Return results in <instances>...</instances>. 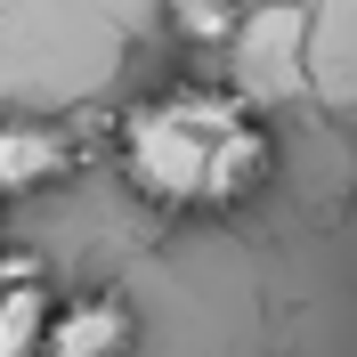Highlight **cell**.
<instances>
[{"mask_svg": "<svg viewBox=\"0 0 357 357\" xmlns=\"http://www.w3.org/2000/svg\"><path fill=\"white\" fill-rule=\"evenodd\" d=\"M130 349H138V309L106 284L66 292L57 317H49V341H41V357H130Z\"/></svg>", "mask_w": 357, "mask_h": 357, "instance_id": "2", "label": "cell"}, {"mask_svg": "<svg viewBox=\"0 0 357 357\" xmlns=\"http://www.w3.org/2000/svg\"><path fill=\"white\" fill-rule=\"evenodd\" d=\"M73 162H82L73 130H57V122H0V203L33 195V187H49V178H66Z\"/></svg>", "mask_w": 357, "mask_h": 357, "instance_id": "4", "label": "cell"}, {"mask_svg": "<svg viewBox=\"0 0 357 357\" xmlns=\"http://www.w3.org/2000/svg\"><path fill=\"white\" fill-rule=\"evenodd\" d=\"M49 317H57L49 268L33 252H0V357H41Z\"/></svg>", "mask_w": 357, "mask_h": 357, "instance_id": "3", "label": "cell"}, {"mask_svg": "<svg viewBox=\"0 0 357 357\" xmlns=\"http://www.w3.org/2000/svg\"><path fill=\"white\" fill-rule=\"evenodd\" d=\"M114 162L155 211H244L276 178V138L244 89L187 73L114 114Z\"/></svg>", "mask_w": 357, "mask_h": 357, "instance_id": "1", "label": "cell"}, {"mask_svg": "<svg viewBox=\"0 0 357 357\" xmlns=\"http://www.w3.org/2000/svg\"><path fill=\"white\" fill-rule=\"evenodd\" d=\"M162 33L187 57H220L244 33V0H162Z\"/></svg>", "mask_w": 357, "mask_h": 357, "instance_id": "5", "label": "cell"}]
</instances>
